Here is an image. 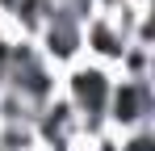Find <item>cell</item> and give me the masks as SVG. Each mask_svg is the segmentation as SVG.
Returning a JSON list of instances; mask_svg holds the SVG:
<instances>
[{
  "label": "cell",
  "mask_w": 155,
  "mask_h": 151,
  "mask_svg": "<svg viewBox=\"0 0 155 151\" xmlns=\"http://www.w3.org/2000/svg\"><path fill=\"white\" fill-rule=\"evenodd\" d=\"M113 80H117V72L92 63V59H80V63H71V67L59 72V97L71 105L84 139H92V134L105 130V109H109Z\"/></svg>",
  "instance_id": "cell-1"
},
{
  "label": "cell",
  "mask_w": 155,
  "mask_h": 151,
  "mask_svg": "<svg viewBox=\"0 0 155 151\" xmlns=\"http://www.w3.org/2000/svg\"><path fill=\"white\" fill-rule=\"evenodd\" d=\"M4 88L17 92L29 109H46L59 97V67L42 59V50L34 46L29 38H13L8 42V76H4Z\"/></svg>",
  "instance_id": "cell-2"
},
{
  "label": "cell",
  "mask_w": 155,
  "mask_h": 151,
  "mask_svg": "<svg viewBox=\"0 0 155 151\" xmlns=\"http://www.w3.org/2000/svg\"><path fill=\"white\" fill-rule=\"evenodd\" d=\"M34 46L42 50V59L54 63L59 72L71 67V63H80L84 59V17L76 8H67V4H51V17L38 29Z\"/></svg>",
  "instance_id": "cell-3"
},
{
  "label": "cell",
  "mask_w": 155,
  "mask_h": 151,
  "mask_svg": "<svg viewBox=\"0 0 155 151\" xmlns=\"http://www.w3.org/2000/svg\"><path fill=\"white\" fill-rule=\"evenodd\" d=\"M105 126L113 134H130L155 126V80H113L109 92V109H105Z\"/></svg>",
  "instance_id": "cell-4"
},
{
  "label": "cell",
  "mask_w": 155,
  "mask_h": 151,
  "mask_svg": "<svg viewBox=\"0 0 155 151\" xmlns=\"http://www.w3.org/2000/svg\"><path fill=\"white\" fill-rule=\"evenodd\" d=\"M126 46H130V38L117 29L113 17L92 13V17L84 21V59H92V63H101V67H117V59H122Z\"/></svg>",
  "instance_id": "cell-5"
},
{
  "label": "cell",
  "mask_w": 155,
  "mask_h": 151,
  "mask_svg": "<svg viewBox=\"0 0 155 151\" xmlns=\"http://www.w3.org/2000/svg\"><path fill=\"white\" fill-rule=\"evenodd\" d=\"M113 72L122 80H155V46H143V42H130L117 59Z\"/></svg>",
  "instance_id": "cell-6"
},
{
  "label": "cell",
  "mask_w": 155,
  "mask_h": 151,
  "mask_svg": "<svg viewBox=\"0 0 155 151\" xmlns=\"http://www.w3.org/2000/svg\"><path fill=\"white\" fill-rule=\"evenodd\" d=\"M38 134L34 122H0V151H34Z\"/></svg>",
  "instance_id": "cell-7"
},
{
  "label": "cell",
  "mask_w": 155,
  "mask_h": 151,
  "mask_svg": "<svg viewBox=\"0 0 155 151\" xmlns=\"http://www.w3.org/2000/svg\"><path fill=\"white\" fill-rule=\"evenodd\" d=\"M122 151H155V126H143V130L122 134Z\"/></svg>",
  "instance_id": "cell-8"
},
{
  "label": "cell",
  "mask_w": 155,
  "mask_h": 151,
  "mask_svg": "<svg viewBox=\"0 0 155 151\" xmlns=\"http://www.w3.org/2000/svg\"><path fill=\"white\" fill-rule=\"evenodd\" d=\"M126 4H130V8H151L155 0H126Z\"/></svg>",
  "instance_id": "cell-9"
},
{
  "label": "cell",
  "mask_w": 155,
  "mask_h": 151,
  "mask_svg": "<svg viewBox=\"0 0 155 151\" xmlns=\"http://www.w3.org/2000/svg\"><path fill=\"white\" fill-rule=\"evenodd\" d=\"M34 151H42V147H34Z\"/></svg>",
  "instance_id": "cell-10"
}]
</instances>
